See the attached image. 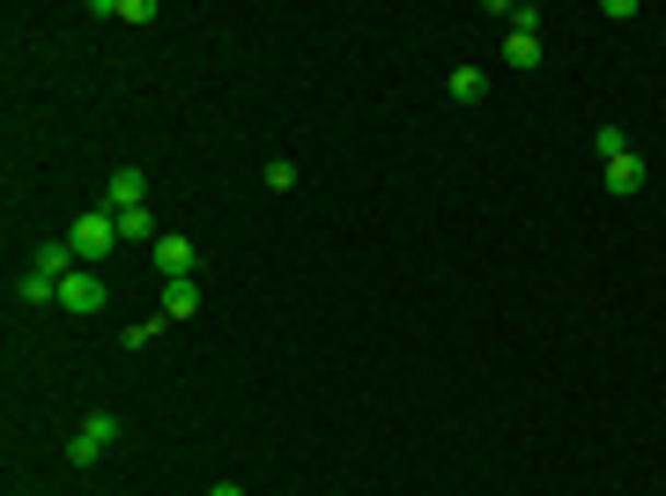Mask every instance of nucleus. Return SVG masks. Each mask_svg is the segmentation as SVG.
Returning <instances> with one entry per match:
<instances>
[{
	"instance_id": "obj_1",
	"label": "nucleus",
	"mask_w": 666,
	"mask_h": 496,
	"mask_svg": "<svg viewBox=\"0 0 666 496\" xmlns=\"http://www.w3.org/2000/svg\"><path fill=\"white\" fill-rule=\"evenodd\" d=\"M112 445H119V415H112V407H96L90 423L67 437V466H96L104 452H112Z\"/></svg>"
},
{
	"instance_id": "obj_2",
	"label": "nucleus",
	"mask_w": 666,
	"mask_h": 496,
	"mask_svg": "<svg viewBox=\"0 0 666 496\" xmlns=\"http://www.w3.org/2000/svg\"><path fill=\"white\" fill-rule=\"evenodd\" d=\"M67 245H74V259H104V252L119 245V222H112V208H90V216H74Z\"/></svg>"
},
{
	"instance_id": "obj_3",
	"label": "nucleus",
	"mask_w": 666,
	"mask_h": 496,
	"mask_svg": "<svg viewBox=\"0 0 666 496\" xmlns=\"http://www.w3.org/2000/svg\"><path fill=\"white\" fill-rule=\"evenodd\" d=\"M149 259H156V275H163V281H193V275H200V259H193V238H179V230H163V238L149 245Z\"/></svg>"
},
{
	"instance_id": "obj_4",
	"label": "nucleus",
	"mask_w": 666,
	"mask_h": 496,
	"mask_svg": "<svg viewBox=\"0 0 666 496\" xmlns=\"http://www.w3.org/2000/svg\"><path fill=\"white\" fill-rule=\"evenodd\" d=\"M104 208L112 216H126V208H149V178L126 163V171H112V186H104Z\"/></svg>"
},
{
	"instance_id": "obj_5",
	"label": "nucleus",
	"mask_w": 666,
	"mask_h": 496,
	"mask_svg": "<svg viewBox=\"0 0 666 496\" xmlns=\"http://www.w3.org/2000/svg\"><path fill=\"white\" fill-rule=\"evenodd\" d=\"M607 171V193H615V200H636V193H644V178H652V171H644V155H615V163H600Z\"/></svg>"
},
{
	"instance_id": "obj_6",
	"label": "nucleus",
	"mask_w": 666,
	"mask_h": 496,
	"mask_svg": "<svg viewBox=\"0 0 666 496\" xmlns=\"http://www.w3.org/2000/svg\"><path fill=\"white\" fill-rule=\"evenodd\" d=\"M31 275H45V281H67V275H74V245H67V238H45V245L31 252Z\"/></svg>"
},
{
	"instance_id": "obj_7",
	"label": "nucleus",
	"mask_w": 666,
	"mask_h": 496,
	"mask_svg": "<svg viewBox=\"0 0 666 496\" xmlns=\"http://www.w3.org/2000/svg\"><path fill=\"white\" fill-rule=\"evenodd\" d=\"M60 311H104V281L74 267V275L60 281Z\"/></svg>"
},
{
	"instance_id": "obj_8",
	"label": "nucleus",
	"mask_w": 666,
	"mask_h": 496,
	"mask_svg": "<svg viewBox=\"0 0 666 496\" xmlns=\"http://www.w3.org/2000/svg\"><path fill=\"white\" fill-rule=\"evenodd\" d=\"M445 90H452V104H482V96H489V74L467 60V67H452V74H445Z\"/></svg>"
},
{
	"instance_id": "obj_9",
	"label": "nucleus",
	"mask_w": 666,
	"mask_h": 496,
	"mask_svg": "<svg viewBox=\"0 0 666 496\" xmlns=\"http://www.w3.org/2000/svg\"><path fill=\"white\" fill-rule=\"evenodd\" d=\"M163 319H200V281H163Z\"/></svg>"
},
{
	"instance_id": "obj_10",
	"label": "nucleus",
	"mask_w": 666,
	"mask_h": 496,
	"mask_svg": "<svg viewBox=\"0 0 666 496\" xmlns=\"http://www.w3.org/2000/svg\"><path fill=\"white\" fill-rule=\"evenodd\" d=\"M112 222H119V245H156V238H163L149 208H126V216H112Z\"/></svg>"
},
{
	"instance_id": "obj_11",
	"label": "nucleus",
	"mask_w": 666,
	"mask_h": 496,
	"mask_svg": "<svg viewBox=\"0 0 666 496\" xmlns=\"http://www.w3.org/2000/svg\"><path fill=\"white\" fill-rule=\"evenodd\" d=\"M15 297H23V304H60V281H45V275H23V281H15Z\"/></svg>"
},
{
	"instance_id": "obj_12",
	"label": "nucleus",
	"mask_w": 666,
	"mask_h": 496,
	"mask_svg": "<svg viewBox=\"0 0 666 496\" xmlns=\"http://www.w3.org/2000/svg\"><path fill=\"white\" fill-rule=\"evenodd\" d=\"M593 149H600V163H615V155H630V134H622V126H600Z\"/></svg>"
},
{
	"instance_id": "obj_13",
	"label": "nucleus",
	"mask_w": 666,
	"mask_h": 496,
	"mask_svg": "<svg viewBox=\"0 0 666 496\" xmlns=\"http://www.w3.org/2000/svg\"><path fill=\"white\" fill-rule=\"evenodd\" d=\"M504 60H512V67H541V37H512Z\"/></svg>"
},
{
	"instance_id": "obj_14",
	"label": "nucleus",
	"mask_w": 666,
	"mask_h": 496,
	"mask_svg": "<svg viewBox=\"0 0 666 496\" xmlns=\"http://www.w3.org/2000/svg\"><path fill=\"white\" fill-rule=\"evenodd\" d=\"M289 186H297V163H289V155H274V163H267V193H289Z\"/></svg>"
},
{
	"instance_id": "obj_15",
	"label": "nucleus",
	"mask_w": 666,
	"mask_h": 496,
	"mask_svg": "<svg viewBox=\"0 0 666 496\" xmlns=\"http://www.w3.org/2000/svg\"><path fill=\"white\" fill-rule=\"evenodd\" d=\"M156 334H163V319H134V326H126L119 342H126V348H149V342H156Z\"/></svg>"
},
{
	"instance_id": "obj_16",
	"label": "nucleus",
	"mask_w": 666,
	"mask_h": 496,
	"mask_svg": "<svg viewBox=\"0 0 666 496\" xmlns=\"http://www.w3.org/2000/svg\"><path fill=\"white\" fill-rule=\"evenodd\" d=\"M156 15H163L156 0H119V23H156Z\"/></svg>"
},
{
	"instance_id": "obj_17",
	"label": "nucleus",
	"mask_w": 666,
	"mask_h": 496,
	"mask_svg": "<svg viewBox=\"0 0 666 496\" xmlns=\"http://www.w3.org/2000/svg\"><path fill=\"white\" fill-rule=\"evenodd\" d=\"M208 496H244V489H238V482H215V489H208Z\"/></svg>"
}]
</instances>
